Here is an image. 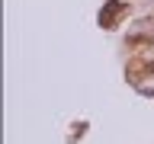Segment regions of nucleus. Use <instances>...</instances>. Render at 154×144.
Masks as SVG:
<instances>
[{"label": "nucleus", "mask_w": 154, "mask_h": 144, "mask_svg": "<svg viewBox=\"0 0 154 144\" xmlns=\"http://www.w3.org/2000/svg\"><path fill=\"white\" fill-rule=\"evenodd\" d=\"M125 13H128V3H125V0H109V3L100 10V26H103V29H112Z\"/></svg>", "instance_id": "1"}, {"label": "nucleus", "mask_w": 154, "mask_h": 144, "mask_svg": "<svg viewBox=\"0 0 154 144\" xmlns=\"http://www.w3.org/2000/svg\"><path fill=\"white\" fill-rule=\"evenodd\" d=\"M148 74H154V61H151V64H148Z\"/></svg>", "instance_id": "2"}]
</instances>
